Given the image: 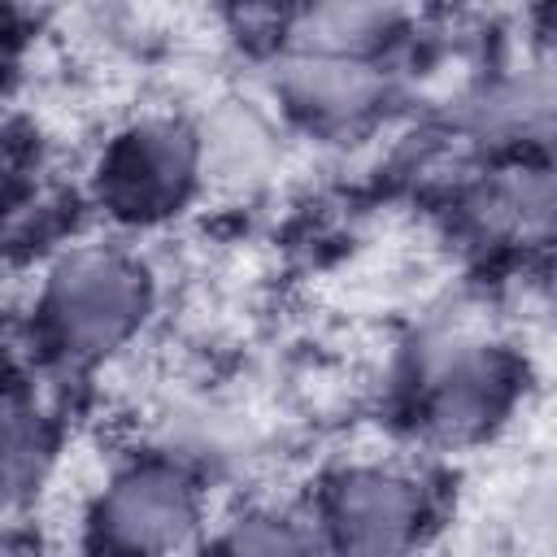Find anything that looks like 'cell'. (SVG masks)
<instances>
[{"instance_id": "obj_1", "label": "cell", "mask_w": 557, "mask_h": 557, "mask_svg": "<svg viewBox=\"0 0 557 557\" xmlns=\"http://www.w3.org/2000/svg\"><path fill=\"white\" fill-rule=\"evenodd\" d=\"M135 274L109 257H83L65 265L52 287V313L61 322V335L83 348H100L113 335H122L135 318Z\"/></svg>"}, {"instance_id": "obj_2", "label": "cell", "mask_w": 557, "mask_h": 557, "mask_svg": "<svg viewBox=\"0 0 557 557\" xmlns=\"http://www.w3.org/2000/svg\"><path fill=\"white\" fill-rule=\"evenodd\" d=\"M418 518V500L405 483L396 479H352L339 496V535H344V553L357 557H392L396 548H405L409 531Z\"/></svg>"}, {"instance_id": "obj_3", "label": "cell", "mask_w": 557, "mask_h": 557, "mask_svg": "<svg viewBox=\"0 0 557 557\" xmlns=\"http://www.w3.org/2000/svg\"><path fill=\"white\" fill-rule=\"evenodd\" d=\"M187 527V496L170 474H135L109 500V535L131 553L161 548Z\"/></svg>"}, {"instance_id": "obj_4", "label": "cell", "mask_w": 557, "mask_h": 557, "mask_svg": "<svg viewBox=\"0 0 557 557\" xmlns=\"http://www.w3.org/2000/svg\"><path fill=\"white\" fill-rule=\"evenodd\" d=\"M366 96H370V78L361 74V65H344V61L309 65V78H305L309 109L318 104V113H357Z\"/></svg>"}, {"instance_id": "obj_5", "label": "cell", "mask_w": 557, "mask_h": 557, "mask_svg": "<svg viewBox=\"0 0 557 557\" xmlns=\"http://www.w3.org/2000/svg\"><path fill=\"white\" fill-rule=\"evenodd\" d=\"M235 557H305V553L283 527H252L248 535H239Z\"/></svg>"}]
</instances>
